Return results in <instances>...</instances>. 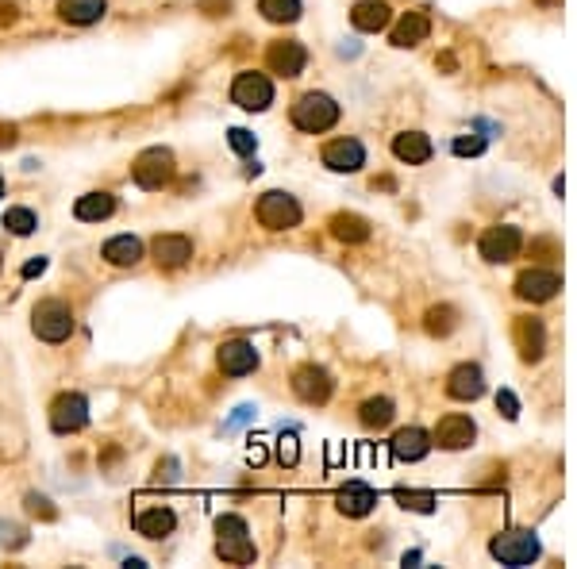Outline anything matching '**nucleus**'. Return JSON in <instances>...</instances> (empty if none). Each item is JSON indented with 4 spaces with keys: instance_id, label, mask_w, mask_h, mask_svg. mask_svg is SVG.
I'll use <instances>...</instances> for the list:
<instances>
[{
    "instance_id": "f257e3e1",
    "label": "nucleus",
    "mask_w": 577,
    "mask_h": 569,
    "mask_svg": "<svg viewBox=\"0 0 577 569\" xmlns=\"http://www.w3.org/2000/svg\"><path fill=\"white\" fill-rule=\"evenodd\" d=\"M216 554L231 565H250L259 558V550L250 542V527L242 515H220L216 520Z\"/></svg>"
},
{
    "instance_id": "f03ea898",
    "label": "nucleus",
    "mask_w": 577,
    "mask_h": 569,
    "mask_svg": "<svg viewBox=\"0 0 577 569\" xmlns=\"http://www.w3.org/2000/svg\"><path fill=\"white\" fill-rule=\"evenodd\" d=\"M289 115H293V127H297V132L324 135L339 123V105H335V97H327V93H304V97H297V105H293Z\"/></svg>"
},
{
    "instance_id": "7ed1b4c3",
    "label": "nucleus",
    "mask_w": 577,
    "mask_h": 569,
    "mask_svg": "<svg viewBox=\"0 0 577 569\" xmlns=\"http://www.w3.org/2000/svg\"><path fill=\"white\" fill-rule=\"evenodd\" d=\"M132 174H135V185H139V189H147V192L165 189V185L174 181V174H177L174 150H165V147H150V150H143V154H139V158L132 162Z\"/></svg>"
},
{
    "instance_id": "20e7f679",
    "label": "nucleus",
    "mask_w": 577,
    "mask_h": 569,
    "mask_svg": "<svg viewBox=\"0 0 577 569\" xmlns=\"http://www.w3.org/2000/svg\"><path fill=\"white\" fill-rule=\"evenodd\" d=\"M31 331L43 343H66L73 335V308L66 301H38L31 312Z\"/></svg>"
},
{
    "instance_id": "39448f33",
    "label": "nucleus",
    "mask_w": 577,
    "mask_h": 569,
    "mask_svg": "<svg viewBox=\"0 0 577 569\" xmlns=\"http://www.w3.org/2000/svg\"><path fill=\"white\" fill-rule=\"evenodd\" d=\"M489 554H493L500 565L520 569V565H531L539 554H543V547H539L535 531H505V535H496L489 542Z\"/></svg>"
},
{
    "instance_id": "423d86ee",
    "label": "nucleus",
    "mask_w": 577,
    "mask_h": 569,
    "mask_svg": "<svg viewBox=\"0 0 577 569\" xmlns=\"http://www.w3.org/2000/svg\"><path fill=\"white\" fill-rule=\"evenodd\" d=\"M254 216H259V224L266 231H289V227H297L301 224V204L297 197H289V192H262V200H259V208H254Z\"/></svg>"
},
{
    "instance_id": "0eeeda50",
    "label": "nucleus",
    "mask_w": 577,
    "mask_h": 569,
    "mask_svg": "<svg viewBox=\"0 0 577 569\" xmlns=\"http://www.w3.org/2000/svg\"><path fill=\"white\" fill-rule=\"evenodd\" d=\"M231 105H239L242 112H266L274 105V81L266 73H254V70H242L231 85Z\"/></svg>"
},
{
    "instance_id": "6e6552de",
    "label": "nucleus",
    "mask_w": 577,
    "mask_h": 569,
    "mask_svg": "<svg viewBox=\"0 0 577 569\" xmlns=\"http://www.w3.org/2000/svg\"><path fill=\"white\" fill-rule=\"evenodd\" d=\"M293 393L304 404H327L331 393H335V381H331V373L324 366H316V361H308L293 373Z\"/></svg>"
},
{
    "instance_id": "1a4fd4ad",
    "label": "nucleus",
    "mask_w": 577,
    "mask_h": 569,
    "mask_svg": "<svg viewBox=\"0 0 577 569\" xmlns=\"http://www.w3.org/2000/svg\"><path fill=\"white\" fill-rule=\"evenodd\" d=\"M89 423V400L81 393H62L50 404V427L58 435H77Z\"/></svg>"
},
{
    "instance_id": "9d476101",
    "label": "nucleus",
    "mask_w": 577,
    "mask_h": 569,
    "mask_svg": "<svg viewBox=\"0 0 577 569\" xmlns=\"http://www.w3.org/2000/svg\"><path fill=\"white\" fill-rule=\"evenodd\" d=\"M266 66L277 77H301L308 66V50L297 38H274V43L266 47Z\"/></svg>"
},
{
    "instance_id": "9b49d317",
    "label": "nucleus",
    "mask_w": 577,
    "mask_h": 569,
    "mask_svg": "<svg viewBox=\"0 0 577 569\" xmlns=\"http://www.w3.org/2000/svg\"><path fill=\"white\" fill-rule=\"evenodd\" d=\"M520 247H523V235H520V227H512V224L489 227L481 235V258L485 262H493V266L512 262V258L520 254Z\"/></svg>"
},
{
    "instance_id": "f8f14e48",
    "label": "nucleus",
    "mask_w": 577,
    "mask_h": 569,
    "mask_svg": "<svg viewBox=\"0 0 577 569\" xmlns=\"http://www.w3.org/2000/svg\"><path fill=\"white\" fill-rule=\"evenodd\" d=\"M558 289H562V277L555 274V269H543V266L523 269V274L516 277V296H520V301H531V304L550 301Z\"/></svg>"
},
{
    "instance_id": "ddd939ff",
    "label": "nucleus",
    "mask_w": 577,
    "mask_h": 569,
    "mask_svg": "<svg viewBox=\"0 0 577 569\" xmlns=\"http://www.w3.org/2000/svg\"><path fill=\"white\" fill-rule=\"evenodd\" d=\"M216 361H220V373H227V378H247V373L259 369V351L242 339H231V343H220Z\"/></svg>"
},
{
    "instance_id": "4468645a",
    "label": "nucleus",
    "mask_w": 577,
    "mask_h": 569,
    "mask_svg": "<svg viewBox=\"0 0 577 569\" xmlns=\"http://www.w3.org/2000/svg\"><path fill=\"white\" fill-rule=\"evenodd\" d=\"M324 166L335 174H358L366 166V147L358 139H331L324 147Z\"/></svg>"
},
{
    "instance_id": "2eb2a0df",
    "label": "nucleus",
    "mask_w": 577,
    "mask_h": 569,
    "mask_svg": "<svg viewBox=\"0 0 577 569\" xmlns=\"http://www.w3.org/2000/svg\"><path fill=\"white\" fill-rule=\"evenodd\" d=\"M435 443H439L443 450H466L473 438H478V427H473L470 416H458V412H451V416H443L439 427H435Z\"/></svg>"
},
{
    "instance_id": "dca6fc26",
    "label": "nucleus",
    "mask_w": 577,
    "mask_h": 569,
    "mask_svg": "<svg viewBox=\"0 0 577 569\" xmlns=\"http://www.w3.org/2000/svg\"><path fill=\"white\" fill-rule=\"evenodd\" d=\"M154 251V262L162 269H182L192 262V239L189 235H158L150 242Z\"/></svg>"
},
{
    "instance_id": "f3484780",
    "label": "nucleus",
    "mask_w": 577,
    "mask_h": 569,
    "mask_svg": "<svg viewBox=\"0 0 577 569\" xmlns=\"http://www.w3.org/2000/svg\"><path fill=\"white\" fill-rule=\"evenodd\" d=\"M485 393V373L481 366H473V361H462V366L451 369V378H446V396L454 400H478Z\"/></svg>"
},
{
    "instance_id": "a211bd4d",
    "label": "nucleus",
    "mask_w": 577,
    "mask_h": 569,
    "mask_svg": "<svg viewBox=\"0 0 577 569\" xmlns=\"http://www.w3.org/2000/svg\"><path fill=\"white\" fill-rule=\"evenodd\" d=\"M374 504H378V493L369 485H362V481H351V485H343L335 493V508L343 515H351V520H362V515H369V512H374Z\"/></svg>"
},
{
    "instance_id": "6ab92c4d",
    "label": "nucleus",
    "mask_w": 577,
    "mask_h": 569,
    "mask_svg": "<svg viewBox=\"0 0 577 569\" xmlns=\"http://www.w3.org/2000/svg\"><path fill=\"white\" fill-rule=\"evenodd\" d=\"M516 346H520V358L523 361H539L547 351V327L543 319L535 316H520L516 319Z\"/></svg>"
},
{
    "instance_id": "aec40b11",
    "label": "nucleus",
    "mask_w": 577,
    "mask_h": 569,
    "mask_svg": "<svg viewBox=\"0 0 577 569\" xmlns=\"http://www.w3.org/2000/svg\"><path fill=\"white\" fill-rule=\"evenodd\" d=\"M351 23L366 35H378L393 23V8L385 4V0H358V4L351 8Z\"/></svg>"
},
{
    "instance_id": "412c9836",
    "label": "nucleus",
    "mask_w": 577,
    "mask_h": 569,
    "mask_svg": "<svg viewBox=\"0 0 577 569\" xmlns=\"http://www.w3.org/2000/svg\"><path fill=\"white\" fill-rule=\"evenodd\" d=\"M389 446H393V458L396 462H420V458H428V450L435 443H431V435L423 431V427H404V431L393 435Z\"/></svg>"
},
{
    "instance_id": "4be33fe9",
    "label": "nucleus",
    "mask_w": 577,
    "mask_h": 569,
    "mask_svg": "<svg viewBox=\"0 0 577 569\" xmlns=\"http://www.w3.org/2000/svg\"><path fill=\"white\" fill-rule=\"evenodd\" d=\"M431 35V20H428V12H404L401 20H396V28H393V47H420L423 38Z\"/></svg>"
},
{
    "instance_id": "5701e85b",
    "label": "nucleus",
    "mask_w": 577,
    "mask_h": 569,
    "mask_svg": "<svg viewBox=\"0 0 577 569\" xmlns=\"http://www.w3.org/2000/svg\"><path fill=\"white\" fill-rule=\"evenodd\" d=\"M100 258H105L108 266H115V269H132V266L143 262V242H139L135 235H115V239L105 242Z\"/></svg>"
},
{
    "instance_id": "b1692460",
    "label": "nucleus",
    "mask_w": 577,
    "mask_h": 569,
    "mask_svg": "<svg viewBox=\"0 0 577 569\" xmlns=\"http://www.w3.org/2000/svg\"><path fill=\"white\" fill-rule=\"evenodd\" d=\"M108 12V0H58V16L73 28H89Z\"/></svg>"
},
{
    "instance_id": "393cba45",
    "label": "nucleus",
    "mask_w": 577,
    "mask_h": 569,
    "mask_svg": "<svg viewBox=\"0 0 577 569\" xmlns=\"http://www.w3.org/2000/svg\"><path fill=\"white\" fill-rule=\"evenodd\" d=\"M393 154L401 158L404 166H423L431 158V139L423 132H401L393 139Z\"/></svg>"
},
{
    "instance_id": "a878e982",
    "label": "nucleus",
    "mask_w": 577,
    "mask_h": 569,
    "mask_svg": "<svg viewBox=\"0 0 577 569\" xmlns=\"http://www.w3.org/2000/svg\"><path fill=\"white\" fill-rule=\"evenodd\" d=\"M174 527H177V515L170 508H147L135 515V531L143 539H165L174 535Z\"/></svg>"
},
{
    "instance_id": "bb28decb",
    "label": "nucleus",
    "mask_w": 577,
    "mask_h": 569,
    "mask_svg": "<svg viewBox=\"0 0 577 569\" xmlns=\"http://www.w3.org/2000/svg\"><path fill=\"white\" fill-rule=\"evenodd\" d=\"M112 212H115L112 192H85V197H77V204H73V216L81 219V224H100V219H108Z\"/></svg>"
},
{
    "instance_id": "cd10ccee",
    "label": "nucleus",
    "mask_w": 577,
    "mask_h": 569,
    "mask_svg": "<svg viewBox=\"0 0 577 569\" xmlns=\"http://www.w3.org/2000/svg\"><path fill=\"white\" fill-rule=\"evenodd\" d=\"M331 235H335L339 242H366L369 239V224L362 216H354V212H339V216H331Z\"/></svg>"
},
{
    "instance_id": "c85d7f7f",
    "label": "nucleus",
    "mask_w": 577,
    "mask_h": 569,
    "mask_svg": "<svg viewBox=\"0 0 577 569\" xmlns=\"http://www.w3.org/2000/svg\"><path fill=\"white\" fill-rule=\"evenodd\" d=\"M393 416H396V404L389 396H369L366 404L358 408V420H362L366 427H378V431H381V427H389Z\"/></svg>"
},
{
    "instance_id": "c756f323",
    "label": "nucleus",
    "mask_w": 577,
    "mask_h": 569,
    "mask_svg": "<svg viewBox=\"0 0 577 569\" xmlns=\"http://www.w3.org/2000/svg\"><path fill=\"white\" fill-rule=\"evenodd\" d=\"M259 12L269 23H297L301 20V0H259Z\"/></svg>"
},
{
    "instance_id": "7c9ffc66",
    "label": "nucleus",
    "mask_w": 577,
    "mask_h": 569,
    "mask_svg": "<svg viewBox=\"0 0 577 569\" xmlns=\"http://www.w3.org/2000/svg\"><path fill=\"white\" fill-rule=\"evenodd\" d=\"M423 327L443 339V335H451L458 327V312L451 304H435V308H428V316H423Z\"/></svg>"
},
{
    "instance_id": "2f4dec72",
    "label": "nucleus",
    "mask_w": 577,
    "mask_h": 569,
    "mask_svg": "<svg viewBox=\"0 0 577 569\" xmlns=\"http://www.w3.org/2000/svg\"><path fill=\"white\" fill-rule=\"evenodd\" d=\"M4 227L12 231V235L28 239L31 231L38 227V219H35V212H31V208H8V212H4Z\"/></svg>"
},
{
    "instance_id": "473e14b6",
    "label": "nucleus",
    "mask_w": 577,
    "mask_h": 569,
    "mask_svg": "<svg viewBox=\"0 0 577 569\" xmlns=\"http://www.w3.org/2000/svg\"><path fill=\"white\" fill-rule=\"evenodd\" d=\"M23 504H28V515H35V520H58V508H55V504H50L47 497H38V493H28V497H23Z\"/></svg>"
},
{
    "instance_id": "72a5a7b5",
    "label": "nucleus",
    "mask_w": 577,
    "mask_h": 569,
    "mask_svg": "<svg viewBox=\"0 0 577 569\" xmlns=\"http://www.w3.org/2000/svg\"><path fill=\"white\" fill-rule=\"evenodd\" d=\"M396 500H401V508H408V512H435V497L431 493H408V488H401Z\"/></svg>"
},
{
    "instance_id": "f704fd0d",
    "label": "nucleus",
    "mask_w": 577,
    "mask_h": 569,
    "mask_svg": "<svg viewBox=\"0 0 577 569\" xmlns=\"http://www.w3.org/2000/svg\"><path fill=\"white\" fill-rule=\"evenodd\" d=\"M227 142H231V150H235V154H254V147H259V139H254L247 127H231Z\"/></svg>"
},
{
    "instance_id": "c9c22d12",
    "label": "nucleus",
    "mask_w": 577,
    "mask_h": 569,
    "mask_svg": "<svg viewBox=\"0 0 577 569\" xmlns=\"http://www.w3.org/2000/svg\"><path fill=\"white\" fill-rule=\"evenodd\" d=\"M297 458H301L297 435H281V438H277V462H281V465H297Z\"/></svg>"
},
{
    "instance_id": "e433bc0d",
    "label": "nucleus",
    "mask_w": 577,
    "mask_h": 569,
    "mask_svg": "<svg viewBox=\"0 0 577 569\" xmlns=\"http://www.w3.org/2000/svg\"><path fill=\"white\" fill-rule=\"evenodd\" d=\"M481 150H485V139L481 135H458L454 139V154H458V158H478Z\"/></svg>"
},
{
    "instance_id": "4c0bfd02",
    "label": "nucleus",
    "mask_w": 577,
    "mask_h": 569,
    "mask_svg": "<svg viewBox=\"0 0 577 569\" xmlns=\"http://www.w3.org/2000/svg\"><path fill=\"white\" fill-rule=\"evenodd\" d=\"M496 412H500L505 420H520V400H516V393L500 389V393H496Z\"/></svg>"
},
{
    "instance_id": "58836bf2",
    "label": "nucleus",
    "mask_w": 577,
    "mask_h": 569,
    "mask_svg": "<svg viewBox=\"0 0 577 569\" xmlns=\"http://www.w3.org/2000/svg\"><path fill=\"white\" fill-rule=\"evenodd\" d=\"M197 8H200L208 20H220V16H227V12H231V0H200Z\"/></svg>"
},
{
    "instance_id": "ea45409f",
    "label": "nucleus",
    "mask_w": 577,
    "mask_h": 569,
    "mask_svg": "<svg viewBox=\"0 0 577 569\" xmlns=\"http://www.w3.org/2000/svg\"><path fill=\"white\" fill-rule=\"evenodd\" d=\"M20 20V4L16 0H0V28H12Z\"/></svg>"
},
{
    "instance_id": "a19ab883",
    "label": "nucleus",
    "mask_w": 577,
    "mask_h": 569,
    "mask_svg": "<svg viewBox=\"0 0 577 569\" xmlns=\"http://www.w3.org/2000/svg\"><path fill=\"white\" fill-rule=\"evenodd\" d=\"M16 142H20V132H16V123H0V150L16 147Z\"/></svg>"
},
{
    "instance_id": "79ce46f5",
    "label": "nucleus",
    "mask_w": 577,
    "mask_h": 569,
    "mask_svg": "<svg viewBox=\"0 0 577 569\" xmlns=\"http://www.w3.org/2000/svg\"><path fill=\"white\" fill-rule=\"evenodd\" d=\"M174 470H177L174 462H158V470H154V481H158V485H162V481H165V485H174V477H177Z\"/></svg>"
},
{
    "instance_id": "37998d69",
    "label": "nucleus",
    "mask_w": 577,
    "mask_h": 569,
    "mask_svg": "<svg viewBox=\"0 0 577 569\" xmlns=\"http://www.w3.org/2000/svg\"><path fill=\"white\" fill-rule=\"evenodd\" d=\"M247 462H250V465H262V462H266V446H262V443H250V446H247Z\"/></svg>"
},
{
    "instance_id": "c03bdc74",
    "label": "nucleus",
    "mask_w": 577,
    "mask_h": 569,
    "mask_svg": "<svg viewBox=\"0 0 577 569\" xmlns=\"http://www.w3.org/2000/svg\"><path fill=\"white\" fill-rule=\"evenodd\" d=\"M43 269H47V258H35V262L23 266V277H38V274H43Z\"/></svg>"
},
{
    "instance_id": "a18cd8bd",
    "label": "nucleus",
    "mask_w": 577,
    "mask_h": 569,
    "mask_svg": "<svg viewBox=\"0 0 577 569\" xmlns=\"http://www.w3.org/2000/svg\"><path fill=\"white\" fill-rule=\"evenodd\" d=\"M254 416V408L250 404H242V408H235V416H231V427H239V423H247Z\"/></svg>"
},
{
    "instance_id": "49530a36",
    "label": "nucleus",
    "mask_w": 577,
    "mask_h": 569,
    "mask_svg": "<svg viewBox=\"0 0 577 569\" xmlns=\"http://www.w3.org/2000/svg\"><path fill=\"white\" fill-rule=\"evenodd\" d=\"M115 458H120V446H105V454H100V462H115Z\"/></svg>"
},
{
    "instance_id": "de8ad7c7",
    "label": "nucleus",
    "mask_w": 577,
    "mask_h": 569,
    "mask_svg": "<svg viewBox=\"0 0 577 569\" xmlns=\"http://www.w3.org/2000/svg\"><path fill=\"white\" fill-rule=\"evenodd\" d=\"M435 66H443V70H454V55H439V58H435Z\"/></svg>"
},
{
    "instance_id": "09e8293b",
    "label": "nucleus",
    "mask_w": 577,
    "mask_h": 569,
    "mask_svg": "<svg viewBox=\"0 0 577 569\" xmlns=\"http://www.w3.org/2000/svg\"><path fill=\"white\" fill-rule=\"evenodd\" d=\"M0 197H4V177H0Z\"/></svg>"
},
{
    "instance_id": "8fccbe9b",
    "label": "nucleus",
    "mask_w": 577,
    "mask_h": 569,
    "mask_svg": "<svg viewBox=\"0 0 577 569\" xmlns=\"http://www.w3.org/2000/svg\"><path fill=\"white\" fill-rule=\"evenodd\" d=\"M0 266H4V262H0Z\"/></svg>"
}]
</instances>
